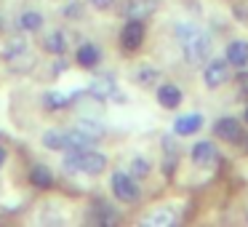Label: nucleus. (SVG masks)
<instances>
[{"label": "nucleus", "mask_w": 248, "mask_h": 227, "mask_svg": "<svg viewBox=\"0 0 248 227\" xmlns=\"http://www.w3.org/2000/svg\"><path fill=\"white\" fill-rule=\"evenodd\" d=\"M176 40L179 49H182V56L187 65H205L211 59V51H214V40L205 30L195 27V24H176Z\"/></svg>", "instance_id": "nucleus-1"}, {"label": "nucleus", "mask_w": 248, "mask_h": 227, "mask_svg": "<svg viewBox=\"0 0 248 227\" xmlns=\"http://www.w3.org/2000/svg\"><path fill=\"white\" fill-rule=\"evenodd\" d=\"M40 145H43L46 150H51V152H72V150L93 147L96 139L88 136L83 129H67V131L48 129V131H43V136H40Z\"/></svg>", "instance_id": "nucleus-2"}, {"label": "nucleus", "mask_w": 248, "mask_h": 227, "mask_svg": "<svg viewBox=\"0 0 248 227\" xmlns=\"http://www.w3.org/2000/svg\"><path fill=\"white\" fill-rule=\"evenodd\" d=\"M107 166H109L107 155L96 152L93 147L72 150V152H67V158H64L67 171H78V174H86V177H102V174L107 171Z\"/></svg>", "instance_id": "nucleus-3"}, {"label": "nucleus", "mask_w": 248, "mask_h": 227, "mask_svg": "<svg viewBox=\"0 0 248 227\" xmlns=\"http://www.w3.org/2000/svg\"><path fill=\"white\" fill-rule=\"evenodd\" d=\"M109 190H112L115 200L123 206H134L141 200V184L131 171H112L109 177Z\"/></svg>", "instance_id": "nucleus-4"}, {"label": "nucleus", "mask_w": 248, "mask_h": 227, "mask_svg": "<svg viewBox=\"0 0 248 227\" xmlns=\"http://www.w3.org/2000/svg\"><path fill=\"white\" fill-rule=\"evenodd\" d=\"M3 62L8 65V70L19 72V75H27V72L35 70V56L22 38H14L6 43V49H3Z\"/></svg>", "instance_id": "nucleus-5"}, {"label": "nucleus", "mask_w": 248, "mask_h": 227, "mask_svg": "<svg viewBox=\"0 0 248 227\" xmlns=\"http://www.w3.org/2000/svg\"><path fill=\"white\" fill-rule=\"evenodd\" d=\"M230 78H232V72H230V62L227 59H208L203 65V86L211 88V91L227 86Z\"/></svg>", "instance_id": "nucleus-6"}, {"label": "nucleus", "mask_w": 248, "mask_h": 227, "mask_svg": "<svg viewBox=\"0 0 248 227\" xmlns=\"http://www.w3.org/2000/svg\"><path fill=\"white\" fill-rule=\"evenodd\" d=\"M147 38V27H144V19H128L120 30V49L123 51H139L144 46Z\"/></svg>", "instance_id": "nucleus-7"}, {"label": "nucleus", "mask_w": 248, "mask_h": 227, "mask_svg": "<svg viewBox=\"0 0 248 227\" xmlns=\"http://www.w3.org/2000/svg\"><path fill=\"white\" fill-rule=\"evenodd\" d=\"M214 136L221 142H230V145H237L243 139V123L232 115H224L214 123Z\"/></svg>", "instance_id": "nucleus-8"}, {"label": "nucleus", "mask_w": 248, "mask_h": 227, "mask_svg": "<svg viewBox=\"0 0 248 227\" xmlns=\"http://www.w3.org/2000/svg\"><path fill=\"white\" fill-rule=\"evenodd\" d=\"M216 158H219V152H216V145L211 139L195 142L192 150H189V161H192L198 168H211L216 163Z\"/></svg>", "instance_id": "nucleus-9"}, {"label": "nucleus", "mask_w": 248, "mask_h": 227, "mask_svg": "<svg viewBox=\"0 0 248 227\" xmlns=\"http://www.w3.org/2000/svg\"><path fill=\"white\" fill-rule=\"evenodd\" d=\"M88 94L91 97H96L99 102H104V99H118L120 91H118V83H115L112 75H96L91 83H88ZM120 102V99H118Z\"/></svg>", "instance_id": "nucleus-10"}, {"label": "nucleus", "mask_w": 248, "mask_h": 227, "mask_svg": "<svg viewBox=\"0 0 248 227\" xmlns=\"http://www.w3.org/2000/svg\"><path fill=\"white\" fill-rule=\"evenodd\" d=\"M155 99H157V104H160L163 110H176L179 104L184 102V94H182V88L176 86V83H160L157 86V91H155Z\"/></svg>", "instance_id": "nucleus-11"}, {"label": "nucleus", "mask_w": 248, "mask_h": 227, "mask_svg": "<svg viewBox=\"0 0 248 227\" xmlns=\"http://www.w3.org/2000/svg\"><path fill=\"white\" fill-rule=\"evenodd\" d=\"M99 62H102V49H99L96 43L83 40V43L75 49V65L78 67H83V70H93V67H99Z\"/></svg>", "instance_id": "nucleus-12"}, {"label": "nucleus", "mask_w": 248, "mask_h": 227, "mask_svg": "<svg viewBox=\"0 0 248 227\" xmlns=\"http://www.w3.org/2000/svg\"><path fill=\"white\" fill-rule=\"evenodd\" d=\"M179 222V214L173 211V206L163 203L157 206L155 211H150L147 216H141V225H150V227H171Z\"/></svg>", "instance_id": "nucleus-13"}, {"label": "nucleus", "mask_w": 248, "mask_h": 227, "mask_svg": "<svg viewBox=\"0 0 248 227\" xmlns=\"http://www.w3.org/2000/svg\"><path fill=\"white\" fill-rule=\"evenodd\" d=\"M224 59L230 62V67L235 70H246L248 67V40H230L224 49Z\"/></svg>", "instance_id": "nucleus-14"}, {"label": "nucleus", "mask_w": 248, "mask_h": 227, "mask_svg": "<svg viewBox=\"0 0 248 227\" xmlns=\"http://www.w3.org/2000/svg\"><path fill=\"white\" fill-rule=\"evenodd\" d=\"M203 115L200 113H187V115H179L173 120V134L176 136H195L200 129H203Z\"/></svg>", "instance_id": "nucleus-15"}, {"label": "nucleus", "mask_w": 248, "mask_h": 227, "mask_svg": "<svg viewBox=\"0 0 248 227\" xmlns=\"http://www.w3.org/2000/svg\"><path fill=\"white\" fill-rule=\"evenodd\" d=\"M157 11V0H125L123 16L125 19H147Z\"/></svg>", "instance_id": "nucleus-16"}, {"label": "nucleus", "mask_w": 248, "mask_h": 227, "mask_svg": "<svg viewBox=\"0 0 248 227\" xmlns=\"http://www.w3.org/2000/svg\"><path fill=\"white\" fill-rule=\"evenodd\" d=\"M43 24H46L43 14L35 11V8H27V11H22L16 16V27H19V32H24V35L40 32V30H43Z\"/></svg>", "instance_id": "nucleus-17"}, {"label": "nucleus", "mask_w": 248, "mask_h": 227, "mask_svg": "<svg viewBox=\"0 0 248 227\" xmlns=\"http://www.w3.org/2000/svg\"><path fill=\"white\" fill-rule=\"evenodd\" d=\"M70 43H67V32L62 30H51L48 35H43V51L51 56H64Z\"/></svg>", "instance_id": "nucleus-18"}, {"label": "nucleus", "mask_w": 248, "mask_h": 227, "mask_svg": "<svg viewBox=\"0 0 248 227\" xmlns=\"http://www.w3.org/2000/svg\"><path fill=\"white\" fill-rule=\"evenodd\" d=\"M27 182L32 184L35 190H51V187H54V174H51L48 166L35 163V166L27 171Z\"/></svg>", "instance_id": "nucleus-19"}, {"label": "nucleus", "mask_w": 248, "mask_h": 227, "mask_svg": "<svg viewBox=\"0 0 248 227\" xmlns=\"http://www.w3.org/2000/svg\"><path fill=\"white\" fill-rule=\"evenodd\" d=\"M91 219L99 222V225H115V222H118V214H115V211L109 209L107 203H93Z\"/></svg>", "instance_id": "nucleus-20"}, {"label": "nucleus", "mask_w": 248, "mask_h": 227, "mask_svg": "<svg viewBox=\"0 0 248 227\" xmlns=\"http://www.w3.org/2000/svg\"><path fill=\"white\" fill-rule=\"evenodd\" d=\"M134 78H136V83H139V86H155L157 78H160V70H157V67H152V65H141L139 70L134 72Z\"/></svg>", "instance_id": "nucleus-21"}, {"label": "nucleus", "mask_w": 248, "mask_h": 227, "mask_svg": "<svg viewBox=\"0 0 248 227\" xmlns=\"http://www.w3.org/2000/svg\"><path fill=\"white\" fill-rule=\"evenodd\" d=\"M150 171H152V163L147 161V158H134V161H131V174H134L136 179L150 177Z\"/></svg>", "instance_id": "nucleus-22"}, {"label": "nucleus", "mask_w": 248, "mask_h": 227, "mask_svg": "<svg viewBox=\"0 0 248 227\" xmlns=\"http://www.w3.org/2000/svg\"><path fill=\"white\" fill-rule=\"evenodd\" d=\"M72 99H67L64 94H46L43 97V107H48V110H62V107H67Z\"/></svg>", "instance_id": "nucleus-23"}, {"label": "nucleus", "mask_w": 248, "mask_h": 227, "mask_svg": "<svg viewBox=\"0 0 248 227\" xmlns=\"http://www.w3.org/2000/svg\"><path fill=\"white\" fill-rule=\"evenodd\" d=\"M78 129H83L88 136H93V139H99V136L104 134V129H102V126H99V123H93V118H83Z\"/></svg>", "instance_id": "nucleus-24"}, {"label": "nucleus", "mask_w": 248, "mask_h": 227, "mask_svg": "<svg viewBox=\"0 0 248 227\" xmlns=\"http://www.w3.org/2000/svg\"><path fill=\"white\" fill-rule=\"evenodd\" d=\"M237 83V94H240L243 99H248V72H240V75L235 78Z\"/></svg>", "instance_id": "nucleus-25"}, {"label": "nucleus", "mask_w": 248, "mask_h": 227, "mask_svg": "<svg viewBox=\"0 0 248 227\" xmlns=\"http://www.w3.org/2000/svg\"><path fill=\"white\" fill-rule=\"evenodd\" d=\"M80 14H83V6H80V3H72V6L64 8V16H67V19H78Z\"/></svg>", "instance_id": "nucleus-26"}, {"label": "nucleus", "mask_w": 248, "mask_h": 227, "mask_svg": "<svg viewBox=\"0 0 248 227\" xmlns=\"http://www.w3.org/2000/svg\"><path fill=\"white\" fill-rule=\"evenodd\" d=\"M118 0H91V6L96 8V11H107V8H112Z\"/></svg>", "instance_id": "nucleus-27"}, {"label": "nucleus", "mask_w": 248, "mask_h": 227, "mask_svg": "<svg viewBox=\"0 0 248 227\" xmlns=\"http://www.w3.org/2000/svg\"><path fill=\"white\" fill-rule=\"evenodd\" d=\"M6 163H8V147H6V145H0V168L6 166Z\"/></svg>", "instance_id": "nucleus-28"}, {"label": "nucleus", "mask_w": 248, "mask_h": 227, "mask_svg": "<svg viewBox=\"0 0 248 227\" xmlns=\"http://www.w3.org/2000/svg\"><path fill=\"white\" fill-rule=\"evenodd\" d=\"M243 118H246V123H248V104H246V113H243Z\"/></svg>", "instance_id": "nucleus-29"}, {"label": "nucleus", "mask_w": 248, "mask_h": 227, "mask_svg": "<svg viewBox=\"0 0 248 227\" xmlns=\"http://www.w3.org/2000/svg\"><path fill=\"white\" fill-rule=\"evenodd\" d=\"M0 30H3V16H0Z\"/></svg>", "instance_id": "nucleus-30"}]
</instances>
